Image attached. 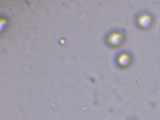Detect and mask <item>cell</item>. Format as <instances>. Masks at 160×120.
<instances>
[{
    "instance_id": "6da1fadb",
    "label": "cell",
    "mask_w": 160,
    "mask_h": 120,
    "mask_svg": "<svg viewBox=\"0 0 160 120\" xmlns=\"http://www.w3.org/2000/svg\"><path fill=\"white\" fill-rule=\"evenodd\" d=\"M121 35L118 33H112L108 37V42L110 44H116L121 39Z\"/></svg>"
}]
</instances>
